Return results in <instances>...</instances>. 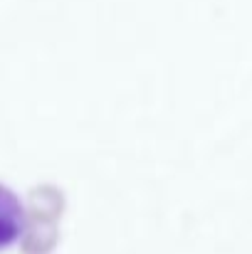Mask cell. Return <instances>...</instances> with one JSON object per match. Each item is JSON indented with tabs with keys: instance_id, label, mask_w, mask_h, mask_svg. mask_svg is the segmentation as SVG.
<instances>
[{
	"instance_id": "6da1fadb",
	"label": "cell",
	"mask_w": 252,
	"mask_h": 254,
	"mask_svg": "<svg viewBox=\"0 0 252 254\" xmlns=\"http://www.w3.org/2000/svg\"><path fill=\"white\" fill-rule=\"evenodd\" d=\"M25 225L27 215L22 200L7 185H0V252L12 247L22 237Z\"/></svg>"
}]
</instances>
